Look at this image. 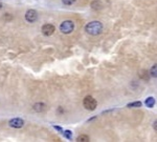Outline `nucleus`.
I'll return each instance as SVG.
<instances>
[{"label": "nucleus", "instance_id": "7ed1b4c3", "mask_svg": "<svg viewBox=\"0 0 157 142\" xmlns=\"http://www.w3.org/2000/svg\"><path fill=\"white\" fill-rule=\"evenodd\" d=\"M73 30H75V23L71 20L63 21L60 25V31L63 34H70Z\"/></svg>", "mask_w": 157, "mask_h": 142}, {"label": "nucleus", "instance_id": "f8f14e48", "mask_svg": "<svg viewBox=\"0 0 157 142\" xmlns=\"http://www.w3.org/2000/svg\"><path fill=\"white\" fill-rule=\"evenodd\" d=\"M150 74H151L152 77H155V78H156V76H157V65H156V64H154L153 66H152Z\"/></svg>", "mask_w": 157, "mask_h": 142}, {"label": "nucleus", "instance_id": "20e7f679", "mask_svg": "<svg viewBox=\"0 0 157 142\" xmlns=\"http://www.w3.org/2000/svg\"><path fill=\"white\" fill-rule=\"evenodd\" d=\"M25 19L28 22H35L38 19V13L35 9H28L25 14Z\"/></svg>", "mask_w": 157, "mask_h": 142}, {"label": "nucleus", "instance_id": "f03ea898", "mask_svg": "<svg viewBox=\"0 0 157 142\" xmlns=\"http://www.w3.org/2000/svg\"><path fill=\"white\" fill-rule=\"evenodd\" d=\"M83 105L88 111H94L97 106V102L92 96H86L83 101Z\"/></svg>", "mask_w": 157, "mask_h": 142}, {"label": "nucleus", "instance_id": "423d86ee", "mask_svg": "<svg viewBox=\"0 0 157 142\" xmlns=\"http://www.w3.org/2000/svg\"><path fill=\"white\" fill-rule=\"evenodd\" d=\"M9 124L11 125L12 127H15V129H20V127L23 126L24 121H23L22 119H20V118H14V119L9 120Z\"/></svg>", "mask_w": 157, "mask_h": 142}, {"label": "nucleus", "instance_id": "6e6552de", "mask_svg": "<svg viewBox=\"0 0 157 142\" xmlns=\"http://www.w3.org/2000/svg\"><path fill=\"white\" fill-rule=\"evenodd\" d=\"M146 105L150 108L153 107V106L155 105V99H154L153 97H148V98L146 99Z\"/></svg>", "mask_w": 157, "mask_h": 142}, {"label": "nucleus", "instance_id": "ddd939ff", "mask_svg": "<svg viewBox=\"0 0 157 142\" xmlns=\"http://www.w3.org/2000/svg\"><path fill=\"white\" fill-rule=\"evenodd\" d=\"M62 1H63V3L66 4V5H70V4L75 3V0H62Z\"/></svg>", "mask_w": 157, "mask_h": 142}, {"label": "nucleus", "instance_id": "9b49d317", "mask_svg": "<svg viewBox=\"0 0 157 142\" xmlns=\"http://www.w3.org/2000/svg\"><path fill=\"white\" fill-rule=\"evenodd\" d=\"M62 134L64 135V137H65V138L69 139V140H70L71 138H72V133H71L70 131H68V129H67V131H63V132H62Z\"/></svg>", "mask_w": 157, "mask_h": 142}, {"label": "nucleus", "instance_id": "39448f33", "mask_svg": "<svg viewBox=\"0 0 157 142\" xmlns=\"http://www.w3.org/2000/svg\"><path fill=\"white\" fill-rule=\"evenodd\" d=\"M54 31H56V27L52 24H44L42 27V33L45 36H51L54 33Z\"/></svg>", "mask_w": 157, "mask_h": 142}, {"label": "nucleus", "instance_id": "9d476101", "mask_svg": "<svg viewBox=\"0 0 157 142\" xmlns=\"http://www.w3.org/2000/svg\"><path fill=\"white\" fill-rule=\"evenodd\" d=\"M141 106V102L140 101H135V102L127 104V107H140Z\"/></svg>", "mask_w": 157, "mask_h": 142}, {"label": "nucleus", "instance_id": "1a4fd4ad", "mask_svg": "<svg viewBox=\"0 0 157 142\" xmlns=\"http://www.w3.org/2000/svg\"><path fill=\"white\" fill-rule=\"evenodd\" d=\"M77 141H78V142H88V141H89V137H88L87 135H81V136H78L77 138Z\"/></svg>", "mask_w": 157, "mask_h": 142}, {"label": "nucleus", "instance_id": "0eeeda50", "mask_svg": "<svg viewBox=\"0 0 157 142\" xmlns=\"http://www.w3.org/2000/svg\"><path fill=\"white\" fill-rule=\"evenodd\" d=\"M34 110L38 113L44 112V111L46 110V105H45L44 103H36L34 105Z\"/></svg>", "mask_w": 157, "mask_h": 142}, {"label": "nucleus", "instance_id": "f257e3e1", "mask_svg": "<svg viewBox=\"0 0 157 142\" xmlns=\"http://www.w3.org/2000/svg\"><path fill=\"white\" fill-rule=\"evenodd\" d=\"M85 30H86L88 34L96 36V35L101 34L102 31H103V24L99 21H91L86 25Z\"/></svg>", "mask_w": 157, "mask_h": 142}, {"label": "nucleus", "instance_id": "4468645a", "mask_svg": "<svg viewBox=\"0 0 157 142\" xmlns=\"http://www.w3.org/2000/svg\"><path fill=\"white\" fill-rule=\"evenodd\" d=\"M54 129H58V131H60L61 133L63 132V129H61L60 126H54Z\"/></svg>", "mask_w": 157, "mask_h": 142}, {"label": "nucleus", "instance_id": "2eb2a0df", "mask_svg": "<svg viewBox=\"0 0 157 142\" xmlns=\"http://www.w3.org/2000/svg\"><path fill=\"white\" fill-rule=\"evenodd\" d=\"M2 9V4L0 3V9Z\"/></svg>", "mask_w": 157, "mask_h": 142}]
</instances>
